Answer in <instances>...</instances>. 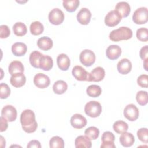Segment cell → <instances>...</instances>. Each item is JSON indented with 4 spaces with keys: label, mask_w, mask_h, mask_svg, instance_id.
I'll use <instances>...</instances> for the list:
<instances>
[{
    "label": "cell",
    "mask_w": 148,
    "mask_h": 148,
    "mask_svg": "<svg viewBox=\"0 0 148 148\" xmlns=\"http://www.w3.org/2000/svg\"><path fill=\"white\" fill-rule=\"evenodd\" d=\"M24 71V65L19 61H13L9 65L8 71L11 75L17 73H23Z\"/></svg>",
    "instance_id": "cell-26"
},
{
    "label": "cell",
    "mask_w": 148,
    "mask_h": 148,
    "mask_svg": "<svg viewBox=\"0 0 148 148\" xmlns=\"http://www.w3.org/2000/svg\"><path fill=\"white\" fill-rule=\"evenodd\" d=\"M10 82L14 87H20L25 84L26 82V77L23 73H14L11 76Z\"/></svg>",
    "instance_id": "cell-18"
},
{
    "label": "cell",
    "mask_w": 148,
    "mask_h": 148,
    "mask_svg": "<svg viewBox=\"0 0 148 148\" xmlns=\"http://www.w3.org/2000/svg\"><path fill=\"white\" fill-rule=\"evenodd\" d=\"M136 99L137 102L142 106H144L147 103L148 97L147 92L145 91H139L136 93Z\"/></svg>",
    "instance_id": "cell-36"
},
{
    "label": "cell",
    "mask_w": 148,
    "mask_h": 148,
    "mask_svg": "<svg viewBox=\"0 0 148 148\" xmlns=\"http://www.w3.org/2000/svg\"><path fill=\"white\" fill-rule=\"evenodd\" d=\"M138 84L145 88H147L148 87V76L147 75H141L137 79Z\"/></svg>",
    "instance_id": "cell-40"
},
{
    "label": "cell",
    "mask_w": 148,
    "mask_h": 148,
    "mask_svg": "<svg viewBox=\"0 0 148 148\" xmlns=\"http://www.w3.org/2000/svg\"><path fill=\"white\" fill-rule=\"evenodd\" d=\"M34 83L38 88H45L50 85V80L47 75L42 73H39L35 75Z\"/></svg>",
    "instance_id": "cell-12"
},
{
    "label": "cell",
    "mask_w": 148,
    "mask_h": 148,
    "mask_svg": "<svg viewBox=\"0 0 148 148\" xmlns=\"http://www.w3.org/2000/svg\"><path fill=\"white\" fill-rule=\"evenodd\" d=\"M10 94V88L9 86L5 83H1L0 84V98L1 99H6Z\"/></svg>",
    "instance_id": "cell-38"
},
{
    "label": "cell",
    "mask_w": 148,
    "mask_h": 148,
    "mask_svg": "<svg viewBox=\"0 0 148 148\" xmlns=\"http://www.w3.org/2000/svg\"><path fill=\"white\" fill-rule=\"evenodd\" d=\"M79 60L83 65L86 66H90L95 62V55L92 50L85 49L80 53Z\"/></svg>",
    "instance_id": "cell-5"
},
{
    "label": "cell",
    "mask_w": 148,
    "mask_h": 148,
    "mask_svg": "<svg viewBox=\"0 0 148 148\" xmlns=\"http://www.w3.org/2000/svg\"><path fill=\"white\" fill-rule=\"evenodd\" d=\"M119 140L123 146L128 147L132 146L134 143L135 137L131 133L125 131L121 134L119 138Z\"/></svg>",
    "instance_id": "cell-19"
},
{
    "label": "cell",
    "mask_w": 148,
    "mask_h": 148,
    "mask_svg": "<svg viewBox=\"0 0 148 148\" xmlns=\"http://www.w3.org/2000/svg\"><path fill=\"white\" fill-rule=\"evenodd\" d=\"M75 147L77 148H90L92 146L91 139L86 135H80L77 136L75 141Z\"/></svg>",
    "instance_id": "cell-23"
},
{
    "label": "cell",
    "mask_w": 148,
    "mask_h": 148,
    "mask_svg": "<svg viewBox=\"0 0 148 148\" xmlns=\"http://www.w3.org/2000/svg\"><path fill=\"white\" fill-rule=\"evenodd\" d=\"M86 92L88 96L93 98H96L101 95L102 92V90L99 86L96 84H92L89 86L87 88Z\"/></svg>",
    "instance_id": "cell-33"
},
{
    "label": "cell",
    "mask_w": 148,
    "mask_h": 148,
    "mask_svg": "<svg viewBox=\"0 0 148 148\" xmlns=\"http://www.w3.org/2000/svg\"><path fill=\"white\" fill-rule=\"evenodd\" d=\"M136 35L139 40L146 42L148 40V30L146 28H140L137 29Z\"/></svg>",
    "instance_id": "cell-37"
},
{
    "label": "cell",
    "mask_w": 148,
    "mask_h": 148,
    "mask_svg": "<svg viewBox=\"0 0 148 148\" xmlns=\"http://www.w3.org/2000/svg\"><path fill=\"white\" fill-rule=\"evenodd\" d=\"M72 73L73 77L79 81L88 82L90 73L80 65L75 66L72 69Z\"/></svg>",
    "instance_id": "cell-11"
},
{
    "label": "cell",
    "mask_w": 148,
    "mask_h": 148,
    "mask_svg": "<svg viewBox=\"0 0 148 148\" xmlns=\"http://www.w3.org/2000/svg\"><path fill=\"white\" fill-rule=\"evenodd\" d=\"M57 64L61 70L67 71L70 66V59L66 54H60L57 57Z\"/></svg>",
    "instance_id": "cell-20"
},
{
    "label": "cell",
    "mask_w": 148,
    "mask_h": 148,
    "mask_svg": "<svg viewBox=\"0 0 148 148\" xmlns=\"http://www.w3.org/2000/svg\"><path fill=\"white\" fill-rule=\"evenodd\" d=\"M147 60H148V58L144 60V62H143V67L145 68V69L147 71L148 69H147V64H148V62H147Z\"/></svg>",
    "instance_id": "cell-45"
},
{
    "label": "cell",
    "mask_w": 148,
    "mask_h": 148,
    "mask_svg": "<svg viewBox=\"0 0 148 148\" xmlns=\"http://www.w3.org/2000/svg\"><path fill=\"white\" fill-rule=\"evenodd\" d=\"M122 17L121 14L116 10L109 11L105 17V23L108 27H114L119 24Z\"/></svg>",
    "instance_id": "cell-7"
},
{
    "label": "cell",
    "mask_w": 148,
    "mask_h": 148,
    "mask_svg": "<svg viewBox=\"0 0 148 148\" xmlns=\"http://www.w3.org/2000/svg\"><path fill=\"white\" fill-rule=\"evenodd\" d=\"M17 115V112L16 109L11 105H7L2 109L1 116L3 117L9 122L15 121Z\"/></svg>",
    "instance_id": "cell-9"
},
{
    "label": "cell",
    "mask_w": 148,
    "mask_h": 148,
    "mask_svg": "<svg viewBox=\"0 0 148 148\" xmlns=\"http://www.w3.org/2000/svg\"><path fill=\"white\" fill-rule=\"evenodd\" d=\"M114 131L117 134H122L127 131L128 129V124L122 120H117L115 121L113 125Z\"/></svg>",
    "instance_id": "cell-32"
},
{
    "label": "cell",
    "mask_w": 148,
    "mask_h": 148,
    "mask_svg": "<svg viewBox=\"0 0 148 148\" xmlns=\"http://www.w3.org/2000/svg\"><path fill=\"white\" fill-rule=\"evenodd\" d=\"M123 113L124 117L131 121L137 120L139 115L138 108L132 103L128 104L125 107Z\"/></svg>",
    "instance_id": "cell-8"
},
{
    "label": "cell",
    "mask_w": 148,
    "mask_h": 148,
    "mask_svg": "<svg viewBox=\"0 0 148 148\" xmlns=\"http://www.w3.org/2000/svg\"><path fill=\"white\" fill-rule=\"evenodd\" d=\"M71 125L76 129H81L87 124V119L83 115L76 113L73 114L70 119Z\"/></svg>",
    "instance_id": "cell-13"
},
{
    "label": "cell",
    "mask_w": 148,
    "mask_h": 148,
    "mask_svg": "<svg viewBox=\"0 0 148 148\" xmlns=\"http://www.w3.org/2000/svg\"><path fill=\"white\" fill-rule=\"evenodd\" d=\"M115 10H117L123 17H127L131 12V7L129 3L125 1L119 2L116 6Z\"/></svg>",
    "instance_id": "cell-21"
},
{
    "label": "cell",
    "mask_w": 148,
    "mask_h": 148,
    "mask_svg": "<svg viewBox=\"0 0 148 148\" xmlns=\"http://www.w3.org/2000/svg\"><path fill=\"white\" fill-rule=\"evenodd\" d=\"M1 132H3L6 130L8 127V120L5 119L3 117L1 116Z\"/></svg>",
    "instance_id": "cell-43"
},
{
    "label": "cell",
    "mask_w": 148,
    "mask_h": 148,
    "mask_svg": "<svg viewBox=\"0 0 148 148\" xmlns=\"http://www.w3.org/2000/svg\"><path fill=\"white\" fill-rule=\"evenodd\" d=\"M132 36V30L127 27H121L112 31L109 35V39L113 42L128 40Z\"/></svg>",
    "instance_id": "cell-2"
},
{
    "label": "cell",
    "mask_w": 148,
    "mask_h": 148,
    "mask_svg": "<svg viewBox=\"0 0 148 148\" xmlns=\"http://www.w3.org/2000/svg\"><path fill=\"white\" fill-rule=\"evenodd\" d=\"M53 66V61L52 58L48 55L43 54L39 61V68L44 71L50 70Z\"/></svg>",
    "instance_id": "cell-25"
},
{
    "label": "cell",
    "mask_w": 148,
    "mask_h": 148,
    "mask_svg": "<svg viewBox=\"0 0 148 148\" xmlns=\"http://www.w3.org/2000/svg\"><path fill=\"white\" fill-rule=\"evenodd\" d=\"M37 45L41 50L47 51L53 47V42L52 39L48 36H42L38 39Z\"/></svg>",
    "instance_id": "cell-24"
},
{
    "label": "cell",
    "mask_w": 148,
    "mask_h": 148,
    "mask_svg": "<svg viewBox=\"0 0 148 148\" xmlns=\"http://www.w3.org/2000/svg\"><path fill=\"white\" fill-rule=\"evenodd\" d=\"M105 75L104 69L102 67L97 66L90 73L88 82H100L103 79Z\"/></svg>",
    "instance_id": "cell-16"
},
{
    "label": "cell",
    "mask_w": 148,
    "mask_h": 148,
    "mask_svg": "<svg viewBox=\"0 0 148 148\" xmlns=\"http://www.w3.org/2000/svg\"><path fill=\"white\" fill-rule=\"evenodd\" d=\"M48 18L50 23L53 25H60L64 20V13L59 8L53 9L49 13Z\"/></svg>",
    "instance_id": "cell-6"
},
{
    "label": "cell",
    "mask_w": 148,
    "mask_h": 148,
    "mask_svg": "<svg viewBox=\"0 0 148 148\" xmlns=\"http://www.w3.org/2000/svg\"><path fill=\"white\" fill-rule=\"evenodd\" d=\"M49 146L51 148H63L64 147V142L62 138L58 136H54L50 139Z\"/></svg>",
    "instance_id": "cell-34"
},
{
    "label": "cell",
    "mask_w": 148,
    "mask_h": 148,
    "mask_svg": "<svg viewBox=\"0 0 148 148\" xmlns=\"http://www.w3.org/2000/svg\"><path fill=\"white\" fill-rule=\"evenodd\" d=\"M85 113L91 117H97L102 112V106L101 103L95 101L88 102L84 106Z\"/></svg>",
    "instance_id": "cell-3"
},
{
    "label": "cell",
    "mask_w": 148,
    "mask_h": 148,
    "mask_svg": "<svg viewBox=\"0 0 148 148\" xmlns=\"http://www.w3.org/2000/svg\"><path fill=\"white\" fill-rule=\"evenodd\" d=\"M84 134L90 139L95 140L99 136V130L95 127H90L85 130Z\"/></svg>",
    "instance_id": "cell-35"
},
{
    "label": "cell",
    "mask_w": 148,
    "mask_h": 148,
    "mask_svg": "<svg viewBox=\"0 0 148 148\" xmlns=\"http://www.w3.org/2000/svg\"><path fill=\"white\" fill-rule=\"evenodd\" d=\"M68 88V84L67 83L62 80H59L56 81L53 86V90L54 93L57 94H64Z\"/></svg>",
    "instance_id": "cell-27"
},
{
    "label": "cell",
    "mask_w": 148,
    "mask_h": 148,
    "mask_svg": "<svg viewBox=\"0 0 148 148\" xmlns=\"http://www.w3.org/2000/svg\"><path fill=\"white\" fill-rule=\"evenodd\" d=\"M31 33L34 35H39L41 34L44 30L43 25L39 21L32 22L29 27Z\"/></svg>",
    "instance_id": "cell-31"
},
{
    "label": "cell",
    "mask_w": 148,
    "mask_h": 148,
    "mask_svg": "<svg viewBox=\"0 0 148 148\" xmlns=\"http://www.w3.org/2000/svg\"><path fill=\"white\" fill-rule=\"evenodd\" d=\"M10 34V30L6 25H1L0 26V38L4 39L8 38Z\"/></svg>",
    "instance_id": "cell-41"
},
{
    "label": "cell",
    "mask_w": 148,
    "mask_h": 148,
    "mask_svg": "<svg viewBox=\"0 0 148 148\" xmlns=\"http://www.w3.org/2000/svg\"><path fill=\"white\" fill-rule=\"evenodd\" d=\"M121 54V49L117 45H111L108 47L106 50V57L111 60L117 59Z\"/></svg>",
    "instance_id": "cell-15"
},
{
    "label": "cell",
    "mask_w": 148,
    "mask_h": 148,
    "mask_svg": "<svg viewBox=\"0 0 148 148\" xmlns=\"http://www.w3.org/2000/svg\"><path fill=\"white\" fill-rule=\"evenodd\" d=\"M79 0H64L62 1L64 8L69 12H75L79 6Z\"/></svg>",
    "instance_id": "cell-30"
},
{
    "label": "cell",
    "mask_w": 148,
    "mask_h": 148,
    "mask_svg": "<svg viewBox=\"0 0 148 148\" xmlns=\"http://www.w3.org/2000/svg\"><path fill=\"white\" fill-rule=\"evenodd\" d=\"M138 139L142 142L147 143L148 142V130L146 128H141L137 131Z\"/></svg>",
    "instance_id": "cell-39"
},
{
    "label": "cell",
    "mask_w": 148,
    "mask_h": 148,
    "mask_svg": "<svg viewBox=\"0 0 148 148\" xmlns=\"http://www.w3.org/2000/svg\"><path fill=\"white\" fill-rule=\"evenodd\" d=\"M117 69L120 73L122 75H126L131 71V62L127 58H123L118 62Z\"/></svg>",
    "instance_id": "cell-17"
},
{
    "label": "cell",
    "mask_w": 148,
    "mask_h": 148,
    "mask_svg": "<svg viewBox=\"0 0 148 148\" xmlns=\"http://www.w3.org/2000/svg\"><path fill=\"white\" fill-rule=\"evenodd\" d=\"M43 54L40 52L35 50L33 51L29 55V62L31 65L36 68H39V61Z\"/></svg>",
    "instance_id": "cell-29"
},
{
    "label": "cell",
    "mask_w": 148,
    "mask_h": 148,
    "mask_svg": "<svg viewBox=\"0 0 148 148\" xmlns=\"http://www.w3.org/2000/svg\"><path fill=\"white\" fill-rule=\"evenodd\" d=\"M14 34L18 36H22L27 32L26 25L22 22H17L13 25Z\"/></svg>",
    "instance_id": "cell-28"
},
{
    "label": "cell",
    "mask_w": 148,
    "mask_h": 148,
    "mask_svg": "<svg viewBox=\"0 0 148 148\" xmlns=\"http://www.w3.org/2000/svg\"><path fill=\"white\" fill-rule=\"evenodd\" d=\"M27 147V148H32V147L40 148L41 145H40V143L38 140H32L28 142Z\"/></svg>",
    "instance_id": "cell-44"
},
{
    "label": "cell",
    "mask_w": 148,
    "mask_h": 148,
    "mask_svg": "<svg viewBox=\"0 0 148 148\" xmlns=\"http://www.w3.org/2000/svg\"><path fill=\"white\" fill-rule=\"evenodd\" d=\"M115 136L114 134L110 131H105L103 133L101 140V148H115L116 146L114 143Z\"/></svg>",
    "instance_id": "cell-10"
},
{
    "label": "cell",
    "mask_w": 148,
    "mask_h": 148,
    "mask_svg": "<svg viewBox=\"0 0 148 148\" xmlns=\"http://www.w3.org/2000/svg\"><path fill=\"white\" fill-rule=\"evenodd\" d=\"M20 123L23 130L27 133L34 132L38 127L34 112L31 109H25L20 115Z\"/></svg>",
    "instance_id": "cell-1"
},
{
    "label": "cell",
    "mask_w": 148,
    "mask_h": 148,
    "mask_svg": "<svg viewBox=\"0 0 148 148\" xmlns=\"http://www.w3.org/2000/svg\"><path fill=\"white\" fill-rule=\"evenodd\" d=\"M139 56L142 60H145L148 58V47L147 45H146L142 47L139 51Z\"/></svg>",
    "instance_id": "cell-42"
},
{
    "label": "cell",
    "mask_w": 148,
    "mask_h": 148,
    "mask_svg": "<svg viewBox=\"0 0 148 148\" xmlns=\"http://www.w3.org/2000/svg\"><path fill=\"white\" fill-rule=\"evenodd\" d=\"M148 10L146 7H140L136 9L132 15V20L136 24H145L147 21Z\"/></svg>",
    "instance_id": "cell-4"
},
{
    "label": "cell",
    "mask_w": 148,
    "mask_h": 148,
    "mask_svg": "<svg viewBox=\"0 0 148 148\" xmlns=\"http://www.w3.org/2000/svg\"><path fill=\"white\" fill-rule=\"evenodd\" d=\"M76 18L80 24L87 25L91 20V13L88 8H82L77 13Z\"/></svg>",
    "instance_id": "cell-14"
},
{
    "label": "cell",
    "mask_w": 148,
    "mask_h": 148,
    "mask_svg": "<svg viewBox=\"0 0 148 148\" xmlns=\"http://www.w3.org/2000/svg\"><path fill=\"white\" fill-rule=\"evenodd\" d=\"M27 51V45L23 42H16L12 46V53L18 57L24 56Z\"/></svg>",
    "instance_id": "cell-22"
}]
</instances>
